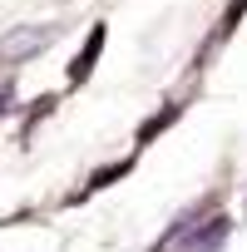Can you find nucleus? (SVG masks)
<instances>
[{"instance_id":"f03ea898","label":"nucleus","mask_w":247,"mask_h":252,"mask_svg":"<svg viewBox=\"0 0 247 252\" xmlns=\"http://www.w3.org/2000/svg\"><path fill=\"white\" fill-rule=\"evenodd\" d=\"M99 50H104V25H94V35H89V45H84V55L74 60V69H69V79H84V74L94 69V60H99Z\"/></svg>"},{"instance_id":"20e7f679","label":"nucleus","mask_w":247,"mask_h":252,"mask_svg":"<svg viewBox=\"0 0 247 252\" xmlns=\"http://www.w3.org/2000/svg\"><path fill=\"white\" fill-rule=\"evenodd\" d=\"M0 109H10V84H0Z\"/></svg>"},{"instance_id":"7ed1b4c3","label":"nucleus","mask_w":247,"mask_h":252,"mask_svg":"<svg viewBox=\"0 0 247 252\" xmlns=\"http://www.w3.org/2000/svg\"><path fill=\"white\" fill-rule=\"evenodd\" d=\"M222 232H227V218H213V227H208L203 237H193V252H198V247H217V242H222Z\"/></svg>"},{"instance_id":"f257e3e1","label":"nucleus","mask_w":247,"mask_h":252,"mask_svg":"<svg viewBox=\"0 0 247 252\" xmlns=\"http://www.w3.org/2000/svg\"><path fill=\"white\" fill-rule=\"evenodd\" d=\"M50 40H55V25H25V30H15V35L0 40V60H5V64H20V60L40 55Z\"/></svg>"}]
</instances>
